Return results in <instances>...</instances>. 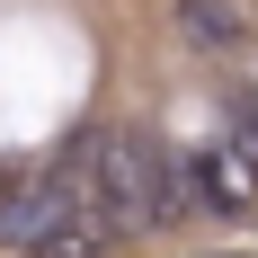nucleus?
<instances>
[{"label": "nucleus", "mask_w": 258, "mask_h": 258, "mask_svg": "<svg viewBox=\"0 0 258 258\" xmlns=\"http://www.w3.org/2000/svg\"><path fill=\"white\" fill-rule=\"evenodd\" d=\"M80 169V196L98 214V232H152V223H178L187 214V178H178V152L160 143L152 125H80L62 134V152Z\"/></svg>", "instance_id": "nucleus-1"}, {"label": "nucleus", "mask_w": 258, "mask_h": 258, "mask_svg": "<svg viewBox=\"0 0 258 258\" xmlns=\"http://www.w3.org/2000/svg\"><path fill=\"white\" fill-rule=\"evenodd\" d=\"M178 178H187V214H223V223H240V214H258V196L223 169V152L214 143H196V152H178Z\"/></svg>", "instance_id": "nucleus-3"}, {"label": "nucleus", "mask_w": 258, "mask_h": 258, "mask_svg": "<svg viewBox=\"0 0 258 258\" xmlns=\"http://www.w3.org/2000/svg\"><path fill=\"white\" fill-rule=\"evenodd\" d=\"M223 116H240V125H258V80H240L232 98H223Z\"/></svg>", "instance_id": "nucleus-5"}, {"label": "nucleus", "mask_w": 258, "mask_h": 258, "mask_svg": "<svg viewBox=\"0 0 258 258\" xmlns=\"http://www.w3.org/2000/svg\"><path fill=\"white\" fill-rule=\"evenodd\" d=\"M98 214L80 196L72 160H36V169H0V249L27 258H89L98 249Z\"/></svg>", "instance_id": "nucleus-2"}, {"label": "nucleus", "mask_w": 258, "mask_h": 258, "mask_svg": "<svg viewBox=\"0 0 258 258\" xmlns=\"http://www.w3.org/2000/svg\"><path fill=\"white\" fill-rule=\"evenodd\" d=\"M178 36L196 53H240L249 45V18H240L232 0H178Z\"/></svg>", "instance_id": "nucleus-4"}]
</instances>
